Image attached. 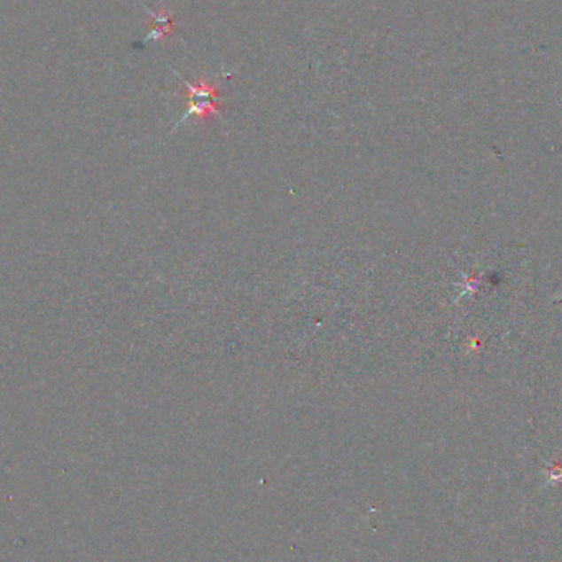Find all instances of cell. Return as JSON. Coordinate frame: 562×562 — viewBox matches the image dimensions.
Wrapping results in <instances>:
<instances>
[{
    "label": "cell",
    "mask_w": 562,
    "mask_h": 562,
    "mask_svg": "<svg viewBox=\"0 0 562 562\" xmlns=\"http://www.w3.org/2000/svg\"><path fill=\"white\" fill-rule=\"evenodd\" d=\"M181 82L186 88L184 94H186V101H188V111L180 122L176 124V127H180L190 117H196L198 121L204 122L206 119L221 113V107L224 105V102H222L221 92L217 88H214L204 79H199L196 84L186 81V79H181Z\"/></svg>",
    "instance_id": "cell-1"
},
{
    "label": "cell",
    "mask_w": 562,
    "mask_h": 562,
    "mask_svg": "<svg viewBox=\"0 0 562 562\" xmlns=\"http://www.w3.org/2000/svg\"><path fill=\"white\" fill-rule=\"evenodd\" d=\"M148 13L152 17V32L148 35V40H163L175 32V22L168 11L161 9L160 12L150 11Z\"/></svg>",
    "instance_id": "cell-2"
}]
</instances>
